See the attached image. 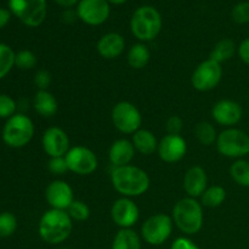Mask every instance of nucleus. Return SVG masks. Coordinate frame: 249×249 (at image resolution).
<instances>
[{
    "instance_id": "nucleus-1",
    "label": "nucleus",
    "mask_w": 249,
    "mask_h": 249,
    "mask_svg": "<svg viewBox=\"0 0 249 249\" xmlns=\"http://www.w3.org/2000/svg\"><path fill=\"white\" fill-rule=\"evenodd\" d=\"M111 182L114 190L124 197H139L147 191L151 181L145 170L129 164L114 168Z\"/></svg>"
},
{
    "instance_id": "nucleus-2",
    "label": "nucleus",
    "mask_w": 249,
    "mask_h": 249,
    "mask_svg": "<svg viewBox=\"0 0 249 249\" xmlns=\"http://www.w3.org/2000/svg\"><path fill=\"white\" fill-rule=\"evenodd\" d=\"M66 211L49 209L40 218L38 232L41 240L49 245H60L71 236L73 223Z\"/></svg>"
},
{
    "instance_id": "nucleus-3",
    "label": "nucleus",
    "mask_w": 249,
    "mask_h": 249,
    "mask_svg": "<svg viewBox=\"0 0 249 249\" xmlns=\"http://www.w3.org/2000/svg\"><path fill=\"white\" fill-rule=\"evenodd\" d=\"M173 221L181 232L195 235L203 226L202 204L192 197H186L175 203L173 208Z\"/></svg>"
},
{
    "instance_id": "nucleus-4",
    "label": "nucleus",
    "mask_w": 249,
    "mask_h": 249,
    "mask_svg": "<svg viewBox=\"0 0 249 249\" xmlns=\"http://www.w3.org/2000/svg\"><path fill=\"white\" fill-rule=\"evenodd\" d=\"M130 28L139 40H153L162 29V17L155 7L141 6L131 17Z\"/></svg>"
},
{
    "instance_id": "nucleus-5",
    "label": "nucleus",
    "mask_w": 249,
    "mask_h": 249,
    "mask_svg": "<svg viewBox=\"0 0 249 249\" xmlns=\"http://www.w3.org/2000/svg\"><path fill=\"white\" fill-rule=\"evenodd\" d=\"M33 135V122L23 113H16L7 119L2 129V140L12 148H21L28 145Z\"/></svg>"
},
{
    "instance_id": "nucleus-6",
    "label": "nucleus",
    "mask_w": 249,
    "mask_h": 249,
    "mask_svg": "<svg viewBox=\"0 0 249 249\" xmlns=\"http://www.w3.org/2000/svg\"><path fill=\"white\" fill-rule=\"evenodd\" d=\"M219 153L228 158H242L249 155V135L237 128H228L216 139Z\"/></svg>"
},
{
    "instance_id": "nucleus-7",
    "label": "nucleus",
    "mask_w": 249,
    "mask_h": 249,
    "mask_svg": "<svg viewBox=\"0 0 249 249\" xmlns=\"http://www.w3.org/2000/svg\"><path fill=\"white\" fill-rule=\"evenodd\" d=\"M10 11L26 26L38 27L46 17L45 0H9Z\"/></svg>"
},
{
    "instance_id": "nucleus-8",
    "label": "nucleus",
    "mask_w": 249,
    "mask_h": 249,
    "mask_svg": "<svg viewBox=\"0 0 249 249\" xmlns=\"http://www.w3.org/2000/svg\"><path fill=\"white\" fill-rule=\"evenodd\" d=\"M173 218L167 214H155L146 219L141 228V236L151 246H160L173 232Z\"/></svg>"
},
{
    "instance_id": "nucleus-9",
    "label": "nucleus",
    "mask_w": 249,
    "mask_h": 249,
    "mask_svg": "<svg viewBox=\"0 0 249 249\" xmlns=\"http://www.w3.org/2000/svg\"><path fill=\"white\" fill-rule=\"evenodd\" d=\"M113 125L123 134H134L140 129L142 117L134 104L121 101L114 105L111 113Z\"/></svg>"
},
{
    "instance_id": "nucleus-10",
    "label": "nucleus",
    "mask_w": 249,
    "mask_h": 249,
    "mask_svg": "<svg viewBox=\"0 0 249 249\" xmlns=\"http://www.w3.org/2000/svg\"><path fill=\"white\" fill-rule=\"evenodd\" d=\"M223 78V68L220 63L216 61L208 60L203 61L197 66L195 72L192 73L191 83L194 88L198 91H211L219 85Z\"/></svg>"
},
{
    "instance_id": "nucleus-11",
    "label": "nucleus",
    "mask_w": 249,
    "mask_h": 249,
    "mask_svg": "<svg viewBox=\"0 0 249 249\" xmlns=\"http://www.w3.org/2000/svg\"><path fill=\"white\" fill-rule=\"evenodd\" d=\"M65 158L68 170L78 175L92 174L99 165L96 155L85 146H75L70 148Z\"/></svg>"
},
{
    "instance_id": "nucleus-12",
    "label": "nucleus",
    "mask_w": 249,
    "mask_h": 249,
    "mask_svg": "<svg viewBox=\"0 0 249 249\" xmlns=\"http://www.w3.org/2000/svg\"><path fill=\"white\" fill-rule=\"evenodd\" d=\"M78 17L89 26L102 24L109 16L107 0H80L77 9Z\"/></svg>"
},
{
    "instance_id": "nucleus-13",
    "label": "nucleus",
    "mask_w": 249,
    "mask_h": 249,
    "mask_svg": "<svg viewBox=\"0 0 249 249\" xmlns=\"http://www.w3.org/2000/svg\"><path fill=\"white\" fill-rule=\"evenodd\" d=\"M140 216L139 207L129 197H123L112 204L111 218L113 223L121 229H131Z\"/></svg>"
},
{
    "instance_id": "nucleus-14",
    "label": "nucleus",
    "mask_w": 249,
    "mask_h": 249,
    "mask_svg": "<svg viewBox=\"0 0 249 249\" xmlns=\"http://www.w3.org/2000/svg\"><path fill=\"white\" fill-rule=\"evenodd\" d=\"M41 145L50 158L65 157L66 153L70 151V138L63 129L51 126L44 131Z\"/></svg>"
},
{
    "instance_id": "nucleus-15",
    "label": "nucleus",
    "mask_w": 249,
    "mask_h": 249,
    "mask_svg": "<svg viewBox=\"0 0 249 249\" xmlns=\"http://www.w3.org/2000/svg\"><path fill=\"white\" fill-rule=\"evenodd\" d=\"M187 145L181 135H165L158 142L157 152L160 160L165 163H177L185 157Z\"/></svg>"
},
{
    "instance_id": "nucleus-16",
    "label": "nucleus",
    "mask_w": 249,
    "mask_h": 249,
    "mask_svg": "<svg viewBox=\"0 0 249 249\" xmlns=\"http://www.w3.org/2000/svg\"><path fill=\"white\" fill-rule=\"evenodd\" d=\"M45 198L53 209L67 211L68 207L74 201L73 190L63 180H53L45 190Z\"/></svg>"
},
{
    "instance_id": "nucleus-17",
    "label": "nucleus",
    "mask_w": 249,
    "mask_h": 249,
    "mask_svg": "<svg viewBox=\"0 0 249 249\" xmlns=\"http://www.w3.org/2000/svg\"><path fill=\"white\" fill-rule=\"evenodd\" d=\"M242 107L233 100H220L214 105L212 109V117L220 125H236L242 118Z\"/></svg>"
},
{
    "instance_id": "nucleus-18",
    "label": "nucleus",
    "mask_w": 249,
    "mask_h": 249,
    "mask_svg": "<svg viewBox=\"0 0 249 249\" xmlns=\"http://www.w3.org/2000/svg\"><path fill=\"white\" fill-rule=\"evenodd\" d=\"M208 186V177L206 170L199 165L191 167L184 178V190L189 197L196 198L203 195Z\"/></svg>"
},
{
    "instance_id": "nucleus-19",
    "label": "nucleus",
    "mask_w": 249,
    "mask_h": 249,
    "mask_svg": "<svg viewBox=\"0 0 249 249\" xmlns=\"http://www.w3.org/2000/svg\"><path fill=\"white\" fill-rule=\"evenodd\" d=\"M125 40L118 33H107L97 41V53L106 60H113L123 53Z\"/></svg>"
},
{
    "instance_id": "nucleus-20",
    "label": "nucleus",
    "mask_w": 249,
    "mask_h": 249,
    "mask_svg": "<svg viewBox=\"0 0 249 249\" xmlns=\"http://www.w3.org/2000/svg\"><path fill=\"white\" fill-rule=\"evenodd\" d=\"M134 156H135V147L131 141L125 140V139H119L114 141L108 151L109 162L114 168L129 165Z\"/></svg>"
},
{
    "instance_id": "nucleus-21",
    "label": "nucleus",
    "mask_w": 249,
    "mask_h": 249,
    "mask_svg": "<svg viewBox=\"0 0 249 249\" xmlns=\"http://www.w3.org/2000/svg\"><path fill=\"white\" fill-rule=\"evenodd\" d=\"M131 142L135 147V151L143 156L153 155L158 148V141L155 134L147 129H139L136 133H134Z\"/></svg>"
},
{
    "instance_id": "nucleus-22",
    "label": "nucleus",
    "mask_w": 249,
    "mask_h": 249,
    "mask_svg": "<svg viewBox=\"0 0 249 249\" xmlns=\"http://www.w3.org/2000/svg\"><path fill=\"white\" fill-rule=\"evenodd\" d=\"M33 106L36 113L45 118L55 116L58 109L57 100L48 90H38L34 96Z\"/></svg>"
},
{
    "instance_id": "nucleus-23",
    "label": "nucleus",
    "mask_w": 249,
    "mask_h": 249,
    "mask_svg": "<svg viewBox=\"0 0 249 249\" xmlns=\"http://www.w3.org/2000/svg\"><path fill=\"white\" fill-rule=\"evenodd\" d=\"M111 249H141L140 236L133 229H121L114 236Z\"/></svg>"
},
{
    "instance_id": "nucleus-24",
    "label": "nucleus",
    "mask_w": 249,
    "mask_h": 249,
    "mask_svg": "<svg viewBox=\"0 0 249 249\" xmlns=\"http://www.w3.org/2000/svg\"><path fill=\"white\" fill-rule=\"evenodd\" d=\"M150 50L145 44L141 43L131 46L128 51V56H126L129 66L134 70H142L143 67H146L148 61H150Z\"/></svg>"
},
{
    "instance_id": "nucleus-25",
    "label": "nucleus",
    "mask_w": 249,
    "mask_h": 249,
    "mask_svg": "<svg viewBox=\"0 0 249 249\" xmlns=\"http://www.w3.org/2000/svg\"><path fill=\"white\" fill-rule=\"evenodd\" d=\"M236 50H237V49H236V44L232 39H221V40H219L218 43L215 44V46H214L213 50H212L209 58L216 61V62L221 65L223 62H226V61H229L230 58H232Z\"/></svg>"
},
{
    "instance_id": "nucleus-26",
    "label": "nucleus",
    "mask_w": 249,
    "mask_h": 249,
    "mask_svg": "<svg viewBox=\"0 0 249 249\" xmlns=\"http://www.w3.org/2000/svg\"><path fill=\"white\" fill-rule=\"evenodd\" d=\"M226 198V191L223 186L214 185V186L207 187L206 191L201 196L202 203L204 207L208 208H216L221 206Z\"/></svg>"
},
{
    "instance_id": "nucleus-27",
    "label": "nucleus",
    "mask_w": 249,
    "mask_h": 249,
    "mask_svg": "<svg viewBox=\"0 0 249 249\" xmlns=\"http://www.w3.org/2000/svg\"><path fill=\"white\" fill-rule=\"evenodd\" d=\"M230 175L233 181L243 187H249V162L237 160L230 168Z\"/></svg>"
},
{
    "instance_id": "nucleus-28",
    "label": "nucleus",
    "mask_w": 249,
    "mask_h": 249,
    "mask_svg": "<svg viewBox=\"0 0 249 249\" xmlns=\"http://www.w3.org/2000/svg\"><path fill=\"white\" fill-rule=\"evenodd\" d=\"M195 135L199 143L204 146H211L218 139L215 128L209 122H199L195 128Z\"/></svg>"
},
{
    "instance_id": "nucleus-29",
    "label": "nucleus",
    "mask_w": 249,
    "mask_h": 249,
    "mask_svg": "<svg viewBox=\"0 0 249 249\" xmlns=\"http://www.w3.org/2000/svg\"><path fill=\"white\" fill-rule=\"evenodd\" d=\"M16 53L6 44L0 43V79L6 77L15 66Z\"/></svg>"
},
{
    "instance_id": "nucleus-30",
    "label": "nucleus",
    "mask_w": 249,
    "mask_h": 249,
    "mask_svg": "<svg viewBox=\"0 0 249 249\" xmlns=\"http://www.w3.org/2000/svg\"><path fill=\"white\" fill-rule=\"evenodd\" d=\"M17 229V219L9 212L0 213V237L6 238L15 233Z\"/></svg>"
},
{
    "instance_id": "nucleus-31",
    "label": "nucleus",
    "mask_w": 249,
    "mask_h": 249,
    "mask_svg": "<svg viewBox=\"0 0 249 249\" xmlns=\"http://www.w3.org/2000/svg\"><path fill=\"white\" fill-rule=\"evenodd\" d=\"M66 212L71 216V219L75 221H85L90 216L89 207L83 201H78V199H74Z\"/></svg>"
},
{
    "instance_id": "nucleus-32",
    "label": "nucleus",
    "mask_w": 249,
    "mask_h": 249,
    "mask_svg": "<svg viewBox=\"0 0 249 249\" xmlns=\"http://www.w3.org/2000/svg\"><path fill=\"white\" fill-rule=\"evenodd\" d=\"M38 58H36V53H32L31 50H21L16 53L15 57V66L19 68V70H33L36 66Z\"/></svg>"
},
{
    "instance_id": "nucleus-33",
    "label": "nucleus",
    "mask_w": 249,
    "mask_h": 249,
    "mask_svg": "<svg viewBox=\"0 0 249 249\" xmlns=\"http://www.w3.org/2000/svg\"><path fill=\"white\" fill-rule=\"evenodd\" d=\"M17 105L9 95H0V118H11L16 114Z\"/></svg>"
},
{
    "instance_id": "nucleus-34",
    "label": "nucleus",
    "mask_w": 249,
    "mask_h": 249,
    "mask_svg": "<svg viewBox=\"0 0 249 249\" xmlns=\"http://www.w3.org/2000/svg\"><path fill=\"white\" fill-rule=\"evenodd\" d=\"M231 17L238 24L249 23V1L238 2L232 9Z\"/></svg>"
},
{
    "instance_id": "nucleus-35",
    "label": "nucleus",
    "mask_w": 249,
    "mask_h": 249,
    "mask_svg": "<svg viewBox=\"0 0 249 249\" xmlns=\"http://www.w3.org/2000/svg\"><path fill=\"white\" fill-rule=\"evenodd\" d=\"M48 168L53 175H62V174H65L66 172H68L67 162H66L65 157H53V158H50V160H49Z\"/></svg>"
},
{
    "instance_id": "nucleus-36",
    "label": "nucleus",
    "mask_w": 249,
    "mask_h": 249,
    "mask_svg": "<svg viewBox=\"0 0 249 249\" xmlns=\"http://www.w3.org/2000/svg\"><path fill=\"white\" fill-rule=\"evenodd\" d=\"M184 128V122L179 116H172L165 123V129L169 135H180Z\"/></svg>"
},
{
    "instance_id": "nucleus-37",
    "label": "nucleus",
    "mask_w": 249,
    "mask_h": 249,
    "mask_svg": "<svg viewBox=\"0 0 249 249\" xmlns=\"http://www.w3.org/2000/svg\"><path fill=\"white\" fill-rule=\"evenodd\" d=\"M51 74L50 72L45 70H40L36 73V77H34V84L38 88L39 90H48V88L51 84Z\"/></svg>"
},
{
    "instance_id": "nucleus-38",
    "label": "nucleus",
    "mask_w": 249,
    "mask_h": 249,
    "mask_svg": "<svg viewBox=\"0 0 249 249\" xmlns=\"http://www.w3.org/2000/svg\"><path fill=\"white\" fill-rule=\"evenodd\" d=\"M170 249H201L196 243L192 242L190 238L187 237H178L177 240L173 242L172 248Z\"/></svg>"
},
{
    "instance_id": "nucleus-39",
    "label": "nucleus",
    "mask_w": 249,
    "mask_h": 249,
    "mask_svg": "<svg viewBox=\"0 0 249 249\" xmlns=\"http://www.w3.org/2000/svg\"><path fill=\"white\" fill-rule=\"evenodd\" d=\"M237 53L241 60H242L246 65L249 66V38L245 39V40L238 45Z\"/></svg>"
},
{
    "instance_id": "nucleus-40",
    "label": "nucleus",
    "mask_w": 249,
    "mask_h": 249,
    "mask_svg": "<svg viewBox=\"0 0 249 249\" xmlns=\"http://www.w3.org/2000/svg\"><path fill=\"white\" fill-rule=\"evenodd\" d=\"M10 17H11V12L6 9H2L0 7V29L4 28L10 21Z\"/></svg>"
},
{
    "instance_id": "nucleus-41",
    "label": "nucleus",
    "mask_w": 249,
    "mask_h": 249,
    "mask_svg": "<svg viewBox=\"0 0 249 249\" xmlns=\"http://www.w3.org/2000/svg\"><path fill=\"white\" fill-rule=\"evenodd\" d=\"M55 1L63 7H72L77 4L78 0H55Z\"/></svg>"
},
{
    "instance_id": "nucleus-42",
    "label": "nucleus",
    "mask_w": 249,
    "mask_h": 249,
    "mask_svg": "<svg viewBox=\"0 0 249 249\" xmlns=\"http://www.w3.org/2000/svg\"><path fill=\"white\" fill-rule=\"evenodd\" d=\"M107 1L112 2V4H117V5H119V4H123V2H125L126 0H107Z\"/></svg>"
}]
</instances>
